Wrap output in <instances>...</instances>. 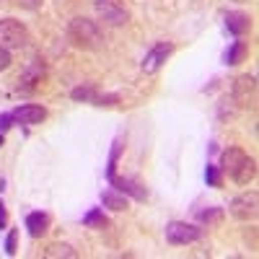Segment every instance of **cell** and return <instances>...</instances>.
Masks as SVG:
<instances>
[{
  "label": "cell",
  "mask_w": 259,
  "mask_h": 259,
  "mask_svg": "<svg viewBox=\"0 0 259 259\" xmlns=\"http://www.w3.org/2000/svg\"><path fill=\"white\" fill-rule=\"evenodd\" d=\"M221 174L228 177L236 184H249L256 177V161L241 148H226L221 153Z\"/></svg>",
  "instance_id": "1"
},
{
  "label": "cell",
  "mask_w": 259,
  "mask_h": 259,
  "mask_svg": "<svg viewBox=\"0 0 259 259\" xmlns=\"http://www.w3.org/2000/svg\"><path fill=\"white\" fill-rule=\"evenodd\" d=\"M68 39L78 50H99L104 45V31L96 21L85 16H75L68 24Z\"/></svg>",
  "instance_id": "2"
},
{
  "label": "cell",
  "mask_w": 259,
  "mask_h": 259,
  "mask_svg": "<svg viewBox=\"0 0 259 259\" xmlns=\"http://www.w3.org/2000/svg\"><path fill=\"white\" fill-rule=\"evenodd\" d=\"M29 45V29L18 18H0V47L13 52Z\"/></svg>",
  "instance_id": "3"
},
{
  "label": "cell",
  "mask_w": 259,
  "mask_h": 259,
  "mask_svg": "<svg viewBox=\"0 0 259 259\" xmlns=\"http://www.w3.org/2000/svg\"><path fill=\"white\" fill-rule=\"evenodd\" d=\"M202 228L194 226V223H187V221H171L166 226V241L171 246H187V244H194L202 239Z\"/></svg>",
  "instance_id": "4"
},
{
  "label": "cell",
  "mask_w": 259,
  "mask_h": 259,
  "mask_svg": "<svg viewBox=\"0 0 259 259\" xmlns=\"http://www.w3.org/2000/svg\"><path fill=\"white\" fill-rule=\"evenodd\" d=\"M231 215L236 221H241V223H249L256 218V212H259V192L256 189H249V192H241V194H236V197L231 200L228 205Z\"/></svg>",
  "instance_id": "5"
},
{
  "label": "cell",
  "mask_w": 259,
  "mask_h": 259,
  "mask_svg": "<svg viewBox=\"0 0 259 259\" xmlns=\"http://www.w3.org/2000/svg\"><path fill=\"white\" fill-rule=\"evenodd\" d=\"M94 8H96V16L109 26H124L130 21V11L122 0H96Z\"/></svg>",
  "instance_id": "6"
},
{
  "label": "cell",
  "mask_w": 259,
  "mask_h": 259,
  "mask_svg": "<svg viewBox=\"0 0 259 259\" xmlns=\"http://www.w3.org/2000/svg\"><path fill=\"white\" fill-rule=\"evenodd\" d=\"M231 96H233V104L239 109H254L256 104V80L254 75H239L231 85Z\"/></svg>",
  "instance_id": "7"
},
{
  "label": "cell",
  "mask_w": 259,
  "mask_h": 259,
  "mask_svg": "<svg viewBox=\"0 0 259 259\" xmlns=\"http://www.w3.org/2000/svg\"><path fill=\"white\" fill-rule=\"evenodd\" d=\"M73 101H83V104H96V106H114L119 101L117 94H101L94 83H83L78 89L70 91Z\"/></svg>",
  "instance_id": "8"
},
{
  "label": "cell",
  "mask_w": 259,
  "mask_h": 259,
  "mask_svg": "<svg viewBox=\"0 0 259 259\" xmlns=\"http://www.w3.org/2000/svg\"><path fill=\"white\" fill-rule=\"evenodd\" d=\"M171 52H174V45H171V41H156V45L145 52V57L140 62L143 73H156L161 65L171 57Z\"/></svg>",
  "instance_id": "9"
},
{
  "label": "cell",
  "mask_w": 259,
  "mask_h": 259,
  "mask_svg": "<svg viewBox=\"0 0 259 259\" xmlns=\"http://www.w3.org/2000/svg\"><path fill=\"white\" fill-rule=\"evenodd\" d=\"M11 117L18 124L31 127V124H41L47 119V109H45V106H39V104H21V106H16V109L11 112Z\"/></svg>",
  "instance_id": "10"
},
{
  "label": "cell",
  "mask_w": 259,
  "mask_h": 259,
  "mask_svg": "<svg viewBox=\"0 0 259 259\" xmlns=\"http://www.w3.org/2000/svg\"><path fill=\"white\" fill-rule=\"evenodd\" d=\"M109 179V184L117 189V192H122V194H127V197H133V200H148V192H145V187L140 184V182H135V179H127V177H117V174H109L106 177Z\"/></svg>",
  "instance_id": "11"
},
{
  "label": "cell",
  "mask_w": 259,
  "mask_h": 259,
  "mask_svg": "<svg viewBox=\"0 0 259 259\" xmlns=\"http://www.w3.org/2000/svg\"><path fill=\"white\" fill-rule=\"evenodd\" d=\"M226 26H228L231 34L244 36V34L251 31V18H249V13H244V11H231V13L226 16Z\"/></svg>",
  "instance_id": "12"
},
{
  "label": "cell",
  "mask_w": 259,
  "mask_h": 259,
  "mask_svg": "<svg viewBox=\"0 0 259 259\" xmlns=\"http://www.w3.org/2000/svg\"><path fill=\"white\" fill-rule=\"evenodd\" d=\"M47 228H50V215H47V212H39V210H36V212H29V215H26V231H29L31 239L45 236Z\"/></svg>",
  "instance_id": "13"
},
{
  "label": "cell",
  "mask_w": 259,
  "mask_h": 259,
  "mask_svg": "<svg viewBox=\"0 0 259 259\" xmlns=\"http://www.w3.org/2000/svg\"><path fill=\"white\" fill-rule=\"evenodd\" d=\"M101 202H104V207H109L114 212H122V210H127V194L117 192L114 187L112 189H104L101 192Z\"/></svg>",
  "instance_id": "14"
},
{
  "label": "cell",
  "mask_w": 259,
  "mask_h": 259,
  "mask_svg": "<svg viewBox=\"0 0 259 259\" xmlns=\"http://www.w3.org/2000/svg\"><path fill=\"white\" fill-rule=\"evenodd\" d=\"M223 218H226V212H223V207H205V210H197V223H202V226H218V223H223Z\"/></svg>",
  "instance_id": "15"
},
{
  "label": "cell",
  "mask_w": 259,
  "mask_h": 259,
  "mask_svg": "<svg viewBox=\"0 0 259 259\" xmlns=\"http://www.w3.org/2000/svg\"><path fill=\"white\" fill-rule=\"evenodd\" d=\"M249 57V45L246 41H233L226 52V65H241Z\"/></svg>",
  "instance_id": "16"
},
{
  "label": "cell",
  "mask_w": 259,
  "mask_h": 259,
  "mask_svg": "<svg viewBox=\"0 0 259 259\" xmlns=\"http://www.w3.org/2000/svg\"><path fill=\"white\" fill-rule=\"evenodd\" d=\"M83 223L89 226V228H96V231H104V228H109V218L104 215L101 207H94L83 215Z\"/></svg>",
  "instance_id": "17"
},
{
  "label": "cell",
  "mask_w": 259,
  "mask_h": 259,
  "mask_svg": "<svg viewBox=\"0 0 259 259\" xmlns=\"http://www.w3.org/2000/svg\"><path fill=\"white\" fill-rule=\"evenodd\" d=\"M45 256H47V259H57V256L75 259V256H78V251H75L70 244H52V246H47V249H45Z\"/></svg>",
  "instance_id": "18"
},
{
  "label": "cell",
  "mask_w": 259,
  "mask_h": 259,
  "mask_svg": "<svg viewBox=\"0 0 259 259\" xmlns=\"http://www.w3.org/2000/svg\"><path fill=\"white\" fill-rule=\"evenodd\" d=\"M205 179H207V184L215 187V189H221V187H223V174H221V168H218V166H207Z\"/></svg>",
  "instance_id": "19"
},
{
  "label": "cell",
  "mask_w": 259,
  "mask_h": 259,
  "mask_svg": "<svg viewBox=\"0 0 259 259\" xmlns=\"http://www.w3.org/2000/svg\"><path fill=\"white\" fill-rule=\"evenodd\" d=\"M16 239H18V233L11 231V233H8V239H6V254H8V256L16 254Z\"/></svg>",
  "instance_id": "20"
},
{
  "label": "cell",
  "mask_w": 259,
  "mask_h": 259,
  "mask_svg": "<svg viewBox=\"0 0 259 259\" xmlns=\"http://www.w3.org/2000/svg\"><path fill=\"white\" fill-rule=\"evenodd\" d=\"M11 62H13V60H11V52L0 47V73L8 70V68H11Z\"/></svg>",
  "instance_id": "21"
},
{
  "label": "cell",
  "mask_w": 259,
  "mask_h": 259,
  "mask_svg": "<svg viewBox=\"0 0 259 259\" xmlns=\"http://www.w3.org/2000/svg\"><path fill=\"white\" fill-rule=\"evenodd\" d=\"M8 226V210H6V205L0 202V231H3Z\"/></svg>",
  "instance_id": "22"
},
{
  "label": "cell",
  "mask_w": 259,
  "mask_h": 259,
  "mask_svg": "<svg viewBox=\"0 0 259 259\" xmlns=\"http://www.w3.org/2000/svg\"><path fill=\"white\" fill-rule=\"evenodd\" d=\"M236 3H249V0H236Z\"/></svg>",
  "instance_id": "23"
},
{
  "label": "cell",
  "mask_w": 259,
  "mask_h": 259,
  "mask_svg": "<svg viewBox=\"0 0 259 259\" xmlns=\"http://www.w3.org/2000/svg\"><path fill=\"white\" fill-rule=\"evenodd\" d=\"M0 145H3V133H0Z\"/></svg>",
  "instance_id": "24"
}]
</instances>
